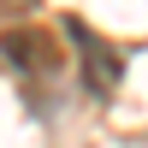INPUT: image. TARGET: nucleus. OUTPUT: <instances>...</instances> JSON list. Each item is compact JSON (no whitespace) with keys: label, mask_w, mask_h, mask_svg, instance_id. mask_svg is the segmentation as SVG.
<instances>
[{"label":"nucleus","mask_w":148,"mask_h":148,"mask_svg":"<svg viewBox=\"0 0 148 148\" xmlns=\"http://www.w3.org/2000/svg\"><path fill=\"white\" fill-rule=\"evenodd\" d=\"M65 30H71V42H77V53H83V83H89V95H95V101H107V95H113V83H119V71H125L119 47H107L101 36L83 30L77 18H65Z\"/></svg>","instance_id":"1"},{"label":"nucleus","mask_w":148,"mask_h":148,"mask_svg":"<svg viewBox=\"0 0 148 148\" xmlns=\"http://www.w3.org/2000/svg\"><path fill=\"white\" fill-rule=\"evenodd\" d=\"M0 53H6L18 71H30V77H53L59 71V42L47 30H6L0 36Z\"/></svg>","instance_id":"2"}]
</instances>
